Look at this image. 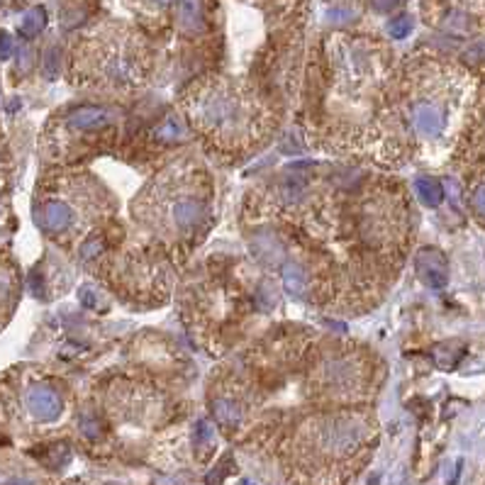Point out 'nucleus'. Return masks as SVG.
Returning <instances> with one entry per match:
<instances>
[{"instance_id": "f257e3e1", "label": "nucleus", "mask_w": 485, "mask_h": 485, "mask_svg": "<svg viewBox=\"0 0 485 485\" xmlns=\"http://www.w3.org/2000/svg\"><path fill=\"white\" fill-rule=\"evenodd\" d=\"M183 108L193 127L217 151L239 154L261 144L276 127L274 113L254 86L234 78L196 81L183 93Z\"/></svg>"}, {"instance_id": "f03ea898", "label": "nucleus", "mask_w": 485, "mask_h": 485, "mask_svg": "<svg viewBox=\"0 0 485 485\" xmlns=\"http://www.w3.org/2000/svg\"><path fill=\"white\" fill-rule=\"evenodd\" d=\"M135 217L173 249L205 237L210 225V181L196 164H173L135 202Z\"/></svg>"}, {"instance_id": "7ed1b4c3", "label": "nucleus", "mask_w": 485, "mask_h": 485, "mask_svg": "<svg viewBox=\"0 0 485 485\" xmlns=\"http://www.w3.org/2000/svg\"><path fill=\"white\" fill-rule=\"evenodd\" d=\"M468 73L446 64H415L405 78L400 110L412 135L422 142H441L468 95Z\"/></svg>"}, {"instance_id": "20e7f679", "label": "nucleus", "mask_w": 485, "mask_h": 485, "mask_svg": "<svg viewBox=\"0 0 485 485\" xmlns=\"http://www.w3.org/2000/svg\"><path fill=\"white\" fill-rule=\"evenodd\" d=\"M95 37L98 39L86 44L91 52L88 68L93 71V76L103 86H113L117 91L140 86L149 71V52L140 35L127 27H117Z\"/></svg>"}, {"instance_id": "39448f33", "label": "nucleus", "mask_w": 485, "mask_h": 485, "mask_svg": "<svg viewBox=\"0 0 485 485\" xmlns=\"http://www.w3.org/2000/svg\"><path fill=\"white\" fill-rule=\"evenodd\" d=\"M100 200H103V196L93 198V200H86V202H88V205H93V202H100ZM86 202L76 205V202L68 200V198L47 196L44 200H41V205L37 207V222H39V227L44 229V232L52 234V237L68 234V232L76 229L78 215H81V210H83Z\"/></svg>"}, {"instance_id": "423d86ee", "label": "nucleus", "mask_w": 485, "mask_h": 485, "mask_svg": "<svg viewBox=\"0 0 485 485\" xmlns=\"http://www.w3.org/2000/svg\"><path fill=\"white\" fill-rule=\"evenodd\" d=\"M27 412L32 415V419L37 422H54L59 419L64 410V400L52 386H44V383H37L27 390L25 395Z\"/></svg>"}, {"instance_id": "0eeeda50", "label": "nucleus", "mask_w": 485, "mask_h": 485, "mask_svg": "<svg viewBox=\"0 0 485 485\" xmlns=\"http://www.w3.org/2000/svg\"><path fill=\"white\" fill-rule=\"evenodd\" d=\"M415 269L417 276L434 290H441L449 280V271H446V258L437 249H424L415 258Z\"/></svg>"}, {"instance_id": "6e6552de", "label": "nucleus", "mask_w": 485, "mask_h": 485, "mask_svg": "<svg viewBox=\"0 0 485 485\" xmlns=\"http://www.w3.org/2000/svg\"><path fill=\"white\" fill-rule=\"evenodd\" d=\"M415 191H417V198L427 207H437L439 202L444 200V188L432 175H419L417 181H415Z\"/></svg>"}, {"instance_id": "1a4fd4ad", "label": "nucleus", "mask_w": 485, "mask_h": 485, "mask_svg": "<svg viewBox=\"0 0 485 485\" xmlns=\"http://www.w3.org/2000/svg\"><path fill=\"white\" fill-rule=\"evenodd\" d=\"M154 137L159 142H175L183 137V122L178 120V115H169L159 127L154 129Z\"/></svg>"}, {"instance_id": "9d476101", "label": "nucleus", "mask_w": 485, "mask_h": 485, "mask_svg": "<svg viewBox=\"0 0 485 485\" xmlns=\"http://www.w3.org/2000/svg\"><path fill=\"white\" fill-rule=\"evenodd\" d=\"M283 285L293 295H300L305 290V285H307V274L300 266H295V263H288L283 269Z\"/></svg>"}, {"instance_id": "9b49d317", "label": "nucleus", "mask_w": 485, "mask_h": 485, "mask_svg": "<svg viewBox=\"0 0 485 485\" xmlns=\"http://www.w3.org/2000/svg\"><path fill=\"white\" fill-rule=\"evenodd\" d=\"M44 25H47V12H44V8H32L25 15V20H22L20 32L25 37H37L44 30Z\"/></svg>"}, {"instance_id": "f8f14e48", "label": "nucleus", "mask_w": 485, "mask_h": 485, "mask_svg": "<svg viewBox=\"0 0 485 485\" xmlns=\"http://www.w3.org/2000/svg\"><path fill=\"white\" fill-rule=\"evenodd\" d=\"M68 459H71V451H68V446H64V444L52 446L47 454L41 456V461H44L47 466H52V468H59V466H64Z\"/></svg>"}, {"instance_id": "ddd939ff", "label": "nucleus", "mask_w": 485, "mask_h": 485, "mask_svg": "<svg viewBox=\"0 0 485 485\" xmlns=\"http://www.w3.org/2000/svg\"><path fill=\"white\" fill-rule=\"evenodd\" d=\"M412 27H415V22H412V17L410 15H398L395 20L388 25V32H390V37H395V39H405V37L412 32Z\"/></svg>"}, {"instance_id": "4468645a", "label": "nucleus", "mask_w": 485, "mask_h": 485, "mask_svg": "<svg viewBox=\"0 0 485 485\" xmlns=\"http://www.w3.org/2000/svg\"><path fill=\"white\" fill-rule=\"evenodd\" d=\"M81 432H83V437H88V439H98L100 434H103V422H100L98 417H93V415H86V417L81 419Z\"/></svg>"}, {"instance_id": "2eb2a0df", "label": "nucleus", "mask_w": 485, "mask_h": 485, "mask_svg": "<svg viewBox=\"0 0 485 485\" xmlns=\"http://www.w3.org/2000/svg\"><path fill=\"white\" fill-rule=\"evenodd\" d=\"M59 64H61V59H59V52H57V49H52V52L44 57V71H47L49 78L59 76Z\"/></svg>"}, {"instance_id": "dca6fc26", "label": "nucleus", "mask_w": 485, "mask_h": 485, "mask_svg": "<svg viewBox=\"0 0 485 485\" xmlns=\"http://www.w3.org/2000/svg\"><path fill=\"white\" fill-rule=\"evenodd\" d=\"M78 298H81V305H83V307H88V310H98V307H100V300H98V295H95V290L83 288Z\"/></svg>"}, {"instance_id": "f3484780", "label": "nucleus", "mask_w": 485, "mask_h": 485, "mask_svg": "<svg viewBox=\"0 0 485 485\" xmlns=\"http://www.w3.org/2000/svg\"><path fill=\"white\" fill-rule=\"evenodd\" d=\"M470 202H473V210L478 212L480 217H485V183L475 188L473 196H470Z\"/></svg>"}, {"instance_id": "a211bd4d", "label": "nucleus", "mask_w": 485, "mask_h": 485, "mask_svg": "<svg viewBox=\"0 0 485 485\" xmlns=\"http://www.w3.org/2000/svg\"><path fill=\"white\" fill-rule=\"evenodd\" d=\"M15 52V41L8 32H0V59H10Z\"/></svg>"}, {"instance_id": "6ab92c4d", "label": "nucleus", "mask_w": 485, "mask_h": 485, "mask_svg": "<svg viewBox=\"0 0 485 485\" xmlns=\"http://www.w3.org/2000/svg\"><path fill=\"white\" fill-rule=\"evenodd\" d=\"M10 485H30V483H25V480H15V483H10Z\"/></svg>"}]
</instances>
